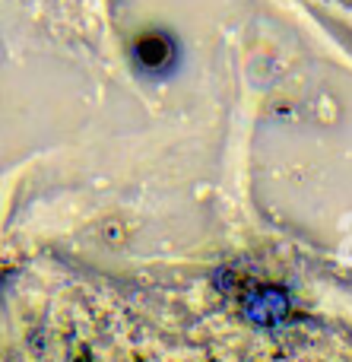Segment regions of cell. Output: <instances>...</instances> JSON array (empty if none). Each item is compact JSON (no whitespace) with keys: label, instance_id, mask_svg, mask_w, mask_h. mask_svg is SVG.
<instances>
[{"label":"cell","instance_id":"6da1fadb","mask_svg":"<svg viewBox=\"0 0 352 362\" xmlns=\"http://www.w3.org/2000/svg\"><path fill=\"white\" fill-rule=\"evenodd\" d=\"M133 64L143 74H169L178 64V42L169 32H143L133 42Z\"/></svg>","mask_w":352,"mask_h":362}]
</instances>
